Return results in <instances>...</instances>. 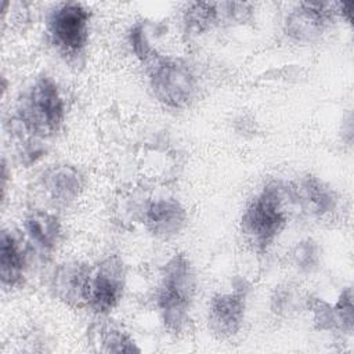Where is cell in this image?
<instances>
[{
    "instance_id": "1",
    "label": "cell",
    "mask_w": 354,
    "mask_h": 354,
    "mask_svg": "<svg viewBox=\"0 0 354 354\" xmlns=\"http://www.w3.org/2000/svg\"><path fill=\"white\" fill-rule=\"evenodd\" d=\"M292 206H296L293 184L268 181L250 199L241 218V231L248 243L264 252L285 228Z\"/></svg>"
},
{
    "instance_id": "2",
    "label": "cell",
    "mask_w": 354,
    "mask_h": 354,
    "mask_svg": "<svg viewBox=\"0 0 354 354\" xmlns=\"http://www.w3.org/2000/svg\"><path fill=\"white\" fill-rule=\"evenodd\" d=\"M194 292L195 274L188 257L183 253L174 254L163 267L156 295L162 321L170 332L178 333L184 329Z\"/></svg>"
},
{
    "instance_id": "3",
    "label": "cell",
    "mask_w": 354,
    "mask_h": 354,
    "mask_svg": "<svg viewBox=\"0 0 354 354\" xmlns=\"http://www.w3.org/2000/svg\"><path fill=\"white\" fill-rule=\"evenodd\" d=\"M64 100L55 82L47 76L39 77L24 95L18 106L19 127L35 138L57 133L64 122Z\"/></svg>"
},
{
    "instance_id": "4",
    "label": "cell",
    "mask_w": 354,
    "mask_h": 354,
    "mask_svg": "<svg viewBox=\"0 0 354 354\" xmlns=\"http://www.w3.org/2000/svg\"><path fill=\"white\" fill-rule=\"evenodd\" d=\"M148 69L151 90L159 102L174 109L189 105L196 93V77L185 61L159 55Z\"/></svg>"
},
{
    "instance_id": "5",
    "label": "cell",
    "mask_w": 354,
    "mask_h": 354,
    "mask_svg": "<svg viewBox=\"0 0 354 354\" xmlns=\"http://www.w3.org/2000/svg\"><path fill=\"white\" fill-rule=\"evenodd\" d=\"M90 12L80 3H62L48 15L47 30L57 50L69 58L79 57L88 40Z\"/></svg>"
},
{
    "instance_id": "6",
    "label": "cell",
    "mask_w": 354,
    "mask_h": 354,
    "mask_svg": "<svg viewBox=\"0 0 354 354\" xmlns=\"http://www.w3.org/2000/svg\"><path fill=\"white\" fill-rule=\"evenodd\" d=\"M123 286V261L118 254H109L90 271L86 306L97 314H108L118 306Z\"/></svg>"
},
{
    "instance_id": "7",
    "label": "cell",
    "mask_w": 354,
    "mask_h": 354,
    "mask_svg": "<svg viewBox=\"0 0 354 354\" xmlns=\"http://www.w3.org/2000/svg\"><path fill=\"white\" fill-rule=\"evenodd\" d=\"M248 292V285L241 282L234 290L217 293L212 297L207 310V324L217 337L228 339L239 332L245 318Z\"/></svg>"
},
{
    "instance_id": "8",
    "label": "cell",
    "mask_w": 354,
    "mask_h": 354,
    "mask_svg": "<svg viewBox=\"0 0 354 354\" xmlns=\"http://www.w3.org/2000/svg\"><path fill=\"white\" fill-rule=\"evenodd\" d=\"M336 14V3H299L286 15L283 22V30L290 39L301 43H308L322 35L326 25Z\"/></svg>"
},
{
    "instance_id": "9",
    "label": "cell",
    "mask_w": 354,
    "mask_h": 354,
    "mask_svg": "<svg viewBox=\"0 0 354 354\" xmlns=\"http://www.w3.org/2000/svg\"><path fill=\"white\" fill-rule=\"evenodd\" d=\"M187 223L184 206L171 198H160L149 202L144 210L147 230L160 239L174 238Z\"/></svg>"
},
{
    "instance_id": "10",
    "label": "cell",
    "mask_w": 354,
    "mask_h": 354,
    "mask_svg": "<svg viewBox=\"0 0 354 354\" xmlns=\"http://www.w3.org/2000/svg\"><path fill=\"white\" fill-rule=\"evenodd\" d=\"M90 271L88 266L80 261H65L59 264L51 281L54 295L73 307L86 304Z\"/></svg>"
},
{
    "instance_id": "11",
    "label": "cell",
    "mask_w": 354,
    "mask_h": 354,
    "mask_svg": "<svg viewBox=\"0 0 354 354\" xmlns=\"http://www.w3.org/2000/svg\"><path fill=\"white\" fill-rule=\"evenodd\" d=\"M296 206L315 217L330 216L337 207L335 191L315 176H306L293 184Z\"/></svg>"
},
{
    "instance_id": "12",
    "label": "cell",
    "mask_w": 354,
    "mask_h": 354,
    "mask_svg": "<svg viewBox=\"0 0 354 354\" xmlns=\"http://www.w3.org/2000/svg\"><path fill=\"white\" fill-rule=\"evenodd\" d=\"M41 185L47 196L61 206L77 199L83 188V180L77 169L69 165L53 166L41 177Z\"/></svg>"
},
{
    "instance_id": "13",
    "label": "cell",
    "mask_w": 354,
    "mask_h": 354,
    "mask_svg": "<svg viewBox=\"0 0 354 354\" xmlns=\"http://www.w3.org/2000/svg\"><path fill=\"white\" fill-rule=\"evenodd\" d=\"M24 228L29 241L43 253L53 252L61 236L58 217L44 210H33L26 214Z\"/></svg>"
},
{
    "instance_id": "14",
    "label": "cell",
    "mask_w": 354,
    "mask_h": 354,
    "mask_svg": "<svg viewBox=\"0 0 354 354\" xmlns=\"http://www.w3.org/2000/svg\"><path fill=\"white\" fill-rule=\"evenodd\" d=\"M26 266L25 252L11 231H3L0 238V278L4 288L12 289L22 282Z\"/></svg>"
},
{
    "instance_id": "15",
    "label": "cell",
    "mask_w": 354,
    "mask_h": 354,
    "mask_svg": "<svg viewBox=\"0 0 354 354\" xmlns=\"http://www.w3.org/2000/svg\"><path fill=\"white\" fill-rule=\"evenodd\" d=\"M221 21L220 3L192 1L183 11V22L188 35H201Z\"/></svg>"
},
{
    "instance_id": "16",
    "label": "cell",
    "mask_w": 354,
    "mask_h": 354,
    "mask_svg": "<svg viewBox=\"0 0 354 354\" xmlns=\"http://www.w3.org/2000/svg\"><path fill=\"white\" fill-rule=\"evenodd\" d=\"M292 266L301 274H313L318 270L321 254L317 242L313 239H303L295 245L290 252Z\"/></svg>"
},
{
    "instance_id": "17",
    "label": "cell",
    "mask_w": 354,
    "mask_h": 354,
    "mask_svg": "<svg viewBox=\"0 0 354 354\" xmlns=\"http://www.w3.org/2000/svg\"><path fill=\"white\" fill-rule=\"evenodd\" d=\"M129 43L136 57L148 66L159 57L155 47L151 44L148 37L147 26L144 22H137L129 32Z\"/></svg>"
},
{
    "instance_id": "18",
    "label": "cell",
    "mask_w": 354,
    "mask_h": 354,
    "mask_svg": "<svg viewBox=\"0 0 354 354\" xmlns=\"http://www.w3.org/2000/svg\"><path fill=\"white\" fill-rule=\"evenodd\" d=\"M301 304V295L292 285H279L274 289L271 296V310L278 315H289L299 310Z\"/></svg>"
},
{
    "instance_id": "19",
    "label": "cell",
    "mask_w": 354,
    "mask_h": 354,
    "mask_svg": "<svg viewBox=\"0 0 354 354\" xmlns=\"http://www.w3.org/2000/svg\"><path fill=\"white\" fill-rule=\"evenodd\" d=\"M101 346L105 353H138L140 348L134 340L123 330L118 328H105L101 335Z\"/></svg>"
},
{
    "instance_id": "20",
    "label": "cell",
    "mask_w": 354,
    "mask_h": 354,
    "mask_svg": "<svg viewBox=\"0 0 354 354\" xmlns=\"http://www.w3.org/2000/svg\"><path fill=\"white\" fill-rule=\"evenodd\" d=\"M353 292L351 288H346L337 301L333 304L336 330L351 333L353 330Z\"/></svg>"
},
{
    "instance_id": "21",
    "label": "cell",
    "mask_w": 354,
    "mask_h": 354,
    "mask_svg": "<svg viewBox=\"0 0 354 354\" xmlns=\"http://www.w3.org/2000/svg\"><path fill=\"white\" fill-rule=\"evenodd\" d=\"M307 307L313 314V321L315 326L321 330H336V321H335V313L333 306L329 303L313 297L307 299Z\"/></svg>"
},
{
    "instance_id": "22",
    "label": "cell",
    "mask_w": 354,
    "mask_h": 354,
    "mask_svg": "<svg viewBox=\"0 0 354 354\" xmlns=\"http://www.w3.org/2000/svg\"><path fill=\"white\" fill-rule=\"evenodd\" d=\"M221 19L228 22L243 24L252 18L253 4L252 3H239V1H224L220 3Z\"/></svg>"
}]
</instances>
